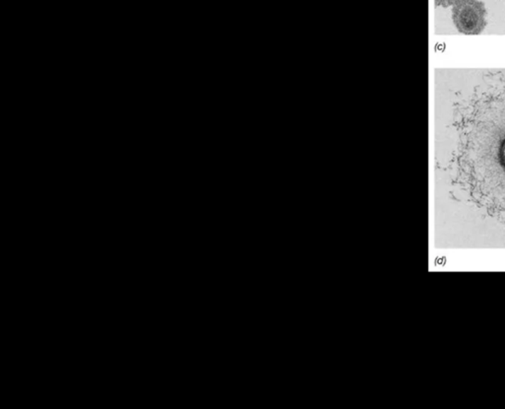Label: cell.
<instances>
[{
    "label": "cell",
    "instance_id": "6da1fadb",
    "mask_svg": "<svg viewBox=\"0 0 505 409\" xmlns=\"http://www.w3.org/2000/svg\"><path fill=\"white\" fill-rule=\"evenodd\" d=\"M469 109L462 122L461 166L477 177L505 180V87Z\"/></svg>",
    "mask_w": 505,
    "mask_h": 409
},
{
    "label": "cell",
    "instance_id": "7a4b0ae2",
    "mask_svg": "<svg viewBox=\"0 0 505 409\" xmlns=\"http://www.w3.org/2000/svg\"><path fill=\"white\" fill-rule=\"evenodd\" d=\"M486 5L481 0H457L452 5V21L461 34L476 36L487 25Z\"/></svg>",
    "mask_w": 505,
    "mask_h": 409
},
{
    "label": "cell",
    "instance_id": "3957f363",
    "mask_svg": "<svg viewBox=\"0 0 505 409\" xmlns=\"http://www.w3.org/2000/svg\"><path fill=\"white\" fill-rule=\"evenodd\" d=\"M456 1L457 0H434V4H436V7L447 8V7L452 6Z\"/></svg>",
    "mask_w": 505,
    "mask_h": 409
}]
</instances>
